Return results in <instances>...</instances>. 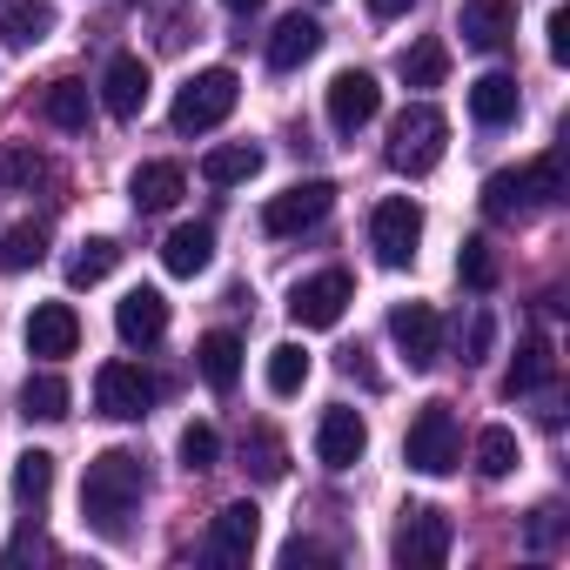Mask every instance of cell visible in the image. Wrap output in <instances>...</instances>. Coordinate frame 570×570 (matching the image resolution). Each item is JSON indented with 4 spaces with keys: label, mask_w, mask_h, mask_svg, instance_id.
I'll use <instances>...</instances> for the list:
<instances>
[{
    "label": "cell",
    "mask_w": 570,
    "mask_h": 570,
    "mask_svg": "<svg viewBox=\"0 0 570 570\" xmlns=\"http://www.w3.org/2000/svg\"><path fill=\"white\" fill-rule=\"evenodd\" d=\"M141 497H148V470H141L135 450H101V456L81 470V517H88V530H101V537H128Z\"/></svg>",
    "instance_id": "obj_1"
},
{
    "label": "cell",
    "mask_w": 570,
    "mask_h": 570,
    "mask_svg": "<svg viewBox=\"0 0 570 570\" xmlns=\"http://www.w3.org/2000/svg\"><path fill=\"white\" fill-rule=\"evenodd\" d=\"M443 148H450V121H443V108L410 101V108L390 121V168H396V175H430V168L443 161Z\"/></svg>",
    "instance_id": "obj_2"
},
{
    "label": "cell",
    "mask_w": 570,
    "mask_h": 570,
    "mask_svg": "<svg viewBox=\"0 0 570 570\" xmlns=\"http://www.w3.org/2000/svg\"><path fill=\"white\" fill-rule=\"evenodd\" d=\"M235 101H242L235 68H202V75H188V88L175 95L168 121H175V135H208V128H222V121L235 115Z\"/></svg>",
    "instance_id": "obj_3"
},
{
    "label": "cell",
    "mask_w": 570,
    "mask_h": 570,
    "mask_svg": "<svg viewBox=\"0 0 570 570\" xmlns=\"http://www.w3.org/2000/svg\"><path fill=\"white\" fill-rule=\"evenodd\" d=\"M403 463L416 476H450L463 463V430H456V410L450 403H423L410 436H403Z\"/></svg>",
    "instance_id": "obj_4"
},
{
    "label": "cell",
    "mask_w": 570,
    "mask_h": 570,
    "mask_svg": "<svg viewBox=\"0 0 570 570\" xmlns=\"http://www.w3.org/2000/svg\"><path fill=\"white\" fill-rule=\"evenodd\" d=\"M416 242H423V208L410 195H390V202L370 208V248H376L383 268H410Z\"/></svg>",
    "instance_id": "obj_5"
},
{
    "label": "cell",
    "mask_w": 570,
    "mask_h": 570,
    "mask_svg": "<svg viewBox=\"0 0 570 570\" xmlns=\"http://www.w3.org/2000/svg\"><path fill=\"white\" fill-rule=\"evenodd\" d=\"M390 557L403 570H436L450 557V517L436 503H410L403 523H396V537H390Z\"/></svg>",
    "instance_id": "obj_6"
},
{
    "label": "cell",
    "mask_w": 570,
    "mask_h": 570,
    "mask_svg": "<svg viewBox=\"0 0 570 570\" xmlns=\"http://www.w3.org/2000/svg\"><path fill=\"white\" fill-rule=\"evenodd\" d=\"M155 396H161V383H155L141 363H101V370H95V410H101V416H115V423L148 416V410H155Z\"/></svg>",
    "instance_id": "obj_7"
},
{
    "label": "cell",
    "mask_w": 570,
    "mask_h": 570,
    "mask_svg": "<svg viewBox=\"0 0 570 570\" xmlns=\"http://www.w3.org/2000/svg\"><path fill=\"white\" fill-rule=\"evenodd\" d=\"M350 275L343 268H323V275H309V282H296L289 289V316L303 323V330H336L343 323V309H350Z\"/></svg>",
    "instance_id": "obj_8"
},
{
    "label": "cell",
    "mask_w": 570,
    "mask_h": 570,
    "mask_svg": "<svg viewBox=\"0 0 570 570\" xmlns=\"http://www.w3.org/2000/svg\"><path fill=\"white\" fill-rule=\"evenodd\" d=\"M390 336H396V350H403L410 370H436V356H443V316L430 303H396L390 309Z\"/></svg>",
    "instance_id": "obj_9"
},
{
    "label": "cell",
    "mask_w": 570,
    "mask_h": 570,
    "mask_svg": "<svg viewBox=\"0 0 570 570\" xmlns=\"http://www.w3.org/2000/svg\"><path fill=\"white\" fill-rule=\"evenodd\" d=\"M330 202H336L330 181H296V188H282V195L262 208V228H268V235H303V228H316V222L330 215Z\"/></svg>",
    "instance_id": "obj_10"
},
{
    "label": "cell",
    "mask_w": 570,
    "mask_h": 570,
    "mask_svg": "<svg viewBox=\"0 0 570 570\" xmlns=\"http://www.w3.org/2000/svg\"><path fill=\"white\" fill-rule=\"evenodd\" d=\"M363 450H370V423H363V410H350V403L323 410V423H316V456H323V470H356Z\"/></svg>",
    "instance_id": "obj_11"
},
{
    "label": "cell",
    "mask_w": 570,
    "mask_h": 570,
    "mask_svg": "<svg viewBox=\"0 0 570 570\" xmlns=\"http://www.w3.org/2000/svg\"><path fill=\"white\" fill-rule=\"evenodd\" d=\"M376 108H383V88H376V75H363V68H343V75L330 81V128H336V135H356V128H370V121H376Z\"/></svg>",
    "instance_id": "obj_12"
},
{
    "label": "cell",
    "mask_w": 570,
    "mask_h": 570,
    "mask_svg": "<svg viewBox=\"0 0 570 570\" xmlns=\"http://www.w3.org/2000/svg\"><path fill=\"white\" fill-rule=\"evenodd\" d=\"M456 35L476 55L510 48V35H517V0H463V8H456Z\"/></svg>",
    "instance_id": "obj_13"
},
{
    "label": "cell",
    "mask_w": 570,
    "mask_h": 570,
    "mask_svg": "<svg viewBox=\"0 0 570 570\" xmlns=\"http://www.w3.org/2000/svg\"><path fill=\"white\" fill-rule=\"evenodd\" d=\"M262 543V510L242 497V503H222L215 523H208V557L215 563H248V550Z\"/></svg>",
    "instance_id": "obj_14"
},
{
    "label": "cell",
    "mask_w": 570,
    "mask_h": 570,
    "mask_svg": "<svg viewBox=\"0 0 570 570\" xmlns=\"http://www.w3.org/2000/svg\"><path fill=\"white\" fill-rule=\"evenodd\" d=\"M28 356H41V363H61V356H75L81 350V316L68 309V303H41L35 316H28Z\"/></svg>",
    "instance_id": "obj_15"
},
{
    "label": "cell",
    "mask_w": 570,
    "mask_h": 570,
    "mask_svg": "<svg viewBox=\"0 0 570 570\" xmlns=\"http://www.w3.org/2000/svg\"><path fill=\"white\" fill-rule=\"evenodd\" d=\"M101 108H108L115 121H135V115L148 108V61H141V55H115V61H108V75H101Z\"/></svg>",
    "instance_id": "obj_16"
},
{
    "label": "cell",
    "mask_w": 570,
    "mask_h": 570,
    "mask_svg": "<svg viewBox=\"0 0 570 570\" xmlns=\"http://www.w3.org/2000/svg\"><path fill=\"white\" fill-rule=\"evenodd\" d=\"M115 330H121L128 350L161 343V336H168V303H161V289H128V296L115 303Z\"/></svg>",
    "instance_id": "obj_17"
},
{
    "label": "cell",
    "mask_w": 570,
    "mask_h": 570,
    "mask_svg": "<svg viewBox=\"0 0 570 570\" xmlns=\"http://www.w3.org/2000/svg\"><path fill=\"white\" fill-rule=\"evenodd\" d=\"M316 48H323L316 14H289V21L268 35V68H275V75H296L303 61H316Z\"/></svg>",
    "instance_id": "obj_18"
},
{
    "label": "cell",
    "mask_w": 570,
    "mask_h": 570,
    "mask_svg": "<svg viewBox=\"0 0 570 570\" xmlns=\"http://www.w3.org/2000/svg\"><path fill=\"white\" fill-rule=\"evenodd\" d=\"M181 188H188L181 161H141V168L128 175V195H135V208H141V215L175 208V202H181Z\"/></svg>",
    "instance_id": "obj_19"
},
{
    "label": "cell",
    "mask_w": 570,
    "mask_h": 570,
    "mask_svg": "<svg viewBox=\"0 0 570 570\" xmlns=\"http://www.w3.org/2000/svg\"><path fill=\"white\" fill-rule=\"evenodd\" d=\"M195 363H202V383H208L215 396H228V390L242 383V336H235V330H208V336L195 343Z\"/></svg>",
    "instance_id": "obj_20"
},
{
    "label": "cell",
    "mask_w": 570,
    "mask_h": 570,
    "mask_svg": "<svg viewBox=\"0 0 570 570\" xmlns=\"http://www.w3.org/2000/svg\"><path fill=\"white\" fill-rule=\"evenodd\" d=\"M55 35V8L48 0H0V41L8 48H41Z\"/></svg>",
    "instance_id": "obj_21"
},
{
    "label": "cell",
    "mask_w": 570,
    "mask_h": 570,
    "mask_svg": "<svg viewBox=\"0 0 570 570\" xmlns=\"http://www.w3.org/2000/svg\"><path fill=\"white\" fill-rule=\"evenodd\" d=\"M470 115H476L483 128L517 121V115H523V88H517V75H483V81H470Z\"/></svg>",
    "instance_id": "obj_22"
},
{
    "label": "cell",
    "mask_w": 570,
    "mask_h": 570,
    "mask_svg": "<svg viewBox=\"0 0 570 570\" xmlns=\"http://www.w3.org/2000/svg\"><path fill=\"white\" fill-rule=\"evenodd\" d=\"M255 175H262V148H255V141H222V148L202 155V181H208V188H242V181H255Z\"/></svg>",
    "instance_id": "obj_23"
},
{
    "label": "cell",
    "mask_w": 570,
    "mask_h": 570,
    "mask_svg": "<svg viewBox=\"0 0 570 570\" xmlns=\"http://www.w3.org/2000/svg\"><path fill=\"white\" fill-rule=\"evenodd\" d=\"M215 262V228L208 222H181L168 242H161V268L168 275H202Z\"/></svg>",
    "instance_id": "obj_24"
},
{
    "label": "cell",
    "mask_w": 570,
    "mask_h": 570,
    "mask_svg": "<svg viewBox=\"0 0 570 570\" xmlns=\"http://www.w3.org/2000/svg\"><path fill=\"white\" fill-rule=\"evenodd\" d=\"M550 376H557V356H550V343H543V336H523V343H517V356H510V370H503V396L517 403V396L543 390Z\"/></svg>",
    "instance_id": "obj_25"
},
{
    "label": "cell",
    "mask_w": 570,
    "mask_h": 570,
    "mask_svg": "<svg viewBox=\"0 0 570 570\" xmlns=\"http://www.w3.org/2000/svg\"><path fill=\"white\" fill-rule=\"evenodd\" d=\"M48 497H55V456H48V450H21V456H14V503H21L28 517H41Z\"/></svg>",
    "instance_id": "obj_26"
},
{
    "label": "cell",
    "mask_w": 570,
    "mask_h": 570,
    "mask_svg": "<svg viewBox=\"0 0 570 570\" xmlns=\"http://www.w3.org/2000/svg\"><path fill=\"white\" fill-rule=\"evenodd\" d=\"M537 202H530V181H523V168H497L490 181H483V215L490 222H523Z\"/></svg>",
    "instance_id": "obj_27"
},
{
    "label": "cell",
    "mask_w": 570,
    "mask_h": 570,
    "mask_svg": "<svg viewBox=\"0 0 570 570\" xmlns=\"http://www.w3.org/2000/svg\"><path fill=\"white\" fill-rule=\"evenodd\" d=\"M68 403H75V396H68V383H61L55 370H35V376L21 383V416H28V423H61Z\"/></svg>",
    "instance_id": "obj_28"
},
{
    "label": "cell",
    "mask_w": 570,
    "mask_h": 570,
    "mask_svg": "<svg viewBox=\"0 0 570 570\" xmlns=\"http://www.w3.org/2000/svg\"><path fill=\"white\" fill-rule=\"evenodd\" d=\"M115 262H121V248H115L108 235H88V242L68 255V289H95V282H108Z\"/></svg>",
    "instance_id": "obj_29"
},
{
    "label": "cell",
    "mask_w": 570,
    "mask_h": 570,
    "mask_svg": "<svg viewBox=\"0 0 570 570\" xmlns=\"http://www.w3.org/2000/svg\"><path fill=\"white\" fill-rule=\"evenodd\" d=\"M396 75H403L410 88H443V75H450V48H443V41H410V48L396 55Z\"/></svg>",
    "instance_id": "obj_30"
},
{
    "label": "cell",
    "mask_w": 570,
    "mask_h": 570,
    "mask_svg": "<svg viewBox=\"0 0 570 570\" xmlns=\"http://www.w3.org/2000/svg\"><path fill=\"white\" fill-rule=\"evenodd\" d=\"M242 470H248L255 483H282V470H289L282 436H275V430H248V436H242Z\"/></svg>",
    "instance_id": "obj_31"
},
{
    "label": "cell",
    "mask_w": 570,
    "mask_h": 570,
    "mask_svg": "<svg viewBox=\"0 0 570 570\" xmlns=\"http://www.w3.org/2000/svg\"><path fill=\"white\" fill-rule=\"evenodd\" d=\"M41 115H48L55 128L81 135V128H88V81H55V88L41 95Z\"/></svg>",
    "instance_id": "obj_32"
},
{
    "label": "cell",
    "mask_w": 570,
    "mask_h": 570,
    "mask_svg": "<svg viewBox=\"0 0 570 570\" xmlns=\"http://www.w3.org/2000/svg\"><path fill=\"white\" fill-rule=\"evenodd\" d=\"M41 255H48V228L41 222H21V228L0 235V268H8V275H28Z\"/></svg>",
    "instance_id": "obj_33"
},
{
    "label": "cell",
    "mask_w": 570,
    "mask_h": 570,
    "mask_svg": "<svg viewBox=\"0 0 570 570\" xmlns=\"http://www.w3.org/2000/svg\"><path fill=\"white\" fill-rule=\"evenodd\" d=\"M303 383H309V350L303 343H275L268 350V390L275 396H303Z\"/></svg>",
    "instance_id": "obj_34"
},
{
    "label": "cell",
    "mask_w": 570,
    "mask_h": 570,
    "mask_svg": "<svg viewBox=\"0 0 570 570\" xmlns=\"http://www.w3.org/2000/svg\"><path fill=\"white\" fill-rule=\"evenodd\" d=\"M517 470V430H503V423H490V430H476V476H510Z\"/></svg>",
    "instance_id": "obj_35"
},
{
    "label": "cell",
    "mask_w": 570,
    "mask_h": 570,
    "mask_svg": "<svg viewBox=\"0 0 570 570\" xmlns=\"http://www.w3.org/2000/svg\"><path fill=\"white\" fill-rule=\"evenodd\" d=\"M35 181H41V155L28 141H8V148H0V195H21Z\"/></svg>",
    "instance_id": "obj_36"
},
{
    "label": "cell",
    "mask_w": 570,
    "mask_h": 570,
    "mask_svg": "<svg viewBox=\"0 0 570 570\" xmlns=\"http://www.w3.org/2000/svg\"><path fill=\"white\" fill-rule=\"evenodd\" d=\"M175 450H181V470H188V476H195V470H215V463H222V436H215V423H188Z\"/></svg>",
    "instance_id": "obj_37"
},
{
    "label": "cell",
    "mask_w": 570,
    "mask_h": 570,
    "mask_svg": "<svg viewBox=\"0 0 570 570\" xmlns=\"http://www.w3.org/2000/svg\"><path fill=\"white\" fill-rule=\"evenodd\" d=\"M456 275L470 282V289H497V255H490L483 235H470V242L456 248Z\"/></svg>",
    "instance_id": "obj_38"
},
{
    "label": "cell",
    "mask_w": 570,
    "mask_h": 570,
    "mask_svg": "<svg viewBox=\"0 0 570 570\" xmlns=\"http://www.w3.org/2000/svg\"><path fill=\"white\" fill-rule=\"evenodd\" d=\"M523 181H530V202H557V195H563V148L537 155V161L523 168Z\"/></svg>",
    "instance_id": "obj_39"
},
{
    "label": "cell",
    "mask_w": 570,
    "mask_h": 570,
    "mask_svg": "<svg viewBox=\"0 0 570 570\" xmlns=\"http://www.w3.org/2000/svg\"><path fill=\"white\" fill-rule=\"evenodd\" d=\"M490 343H497V323H490V309H476V316H470V330H463V363H483V356H490Z\"/></svg>",
    "instance_id": "obj_40"
},
{
    "label": "cell",
    "mask_w": 570,
    "mask_h": 570,
    "mask_svg": "<svg viewBox=\"0 0 570 570\" xmlns=\"http://www.w3.org/2000/svg\"><path fill=\"white\" fill-rule=\"evenodd\" d=\"M563 537V510L557 503H543V510H530V550H550Z\"/></svg>",
    "instance_id": "obj_41"
},
{
    "label": "cell",
    "mask_w": 570,
    "mask_h": 570,
    "mask_svg": "<svg viewBox=\"0 0 570 570\" xmlns=\"http://www.w3.org/2000/svg\"><path fill=\"white\" fill-rule=\"evenodd\" d=\"M41 557H55V543H48V537H41V530H35V523H28V530H21V537H14V543H8V563H14V570H21V563H41Z\"/></svg>",
    "instance_id": "obj_42"
},
{
    "label": "cell",
    "mask_w": 570,
    "mask_h": 570,
    "mask_svg": "<svg viewBox=\"0 0 570 570\" xmlns=\"http://www.w3.org/2000/svg\"><path fill=\"white\" fill-rule=\"evenodd\" d=\"M543 35H550V61L570 68V8H557V14L543 21Z\"/></svg>",
    "instance_id": "obj_43"
},
{
    "label": "cell",
    "mask_w": 570,
    "mask_h": 570,
    "mask_svg": "<svg viewBox=\"0 0 570 570\" xmlns=\"http://www.w3.org/2000/svg\"><path fill=\"white\" fill-rule=\"evenodd\" d=\"M303 563H330V550L309 543V537H289V543H282V570H303Z\"/></svg>",
    "instance_id": "obj_44"
},
{
    "label": "cell",
    "mask_w": 570,
    "mask_h": 570,
    "mask_svg": "<svg viewBox=\"0 0 570 570\" xmlns=\"http://www.w3.org/2000/svg\"><path fill=\"white\" fill-rule=\"evenodd\" d=\"M410 8H416V0H370L376 21H396V14H410Z\"/></svg>",
    "instance_id": "obj_45"
},
{
    "label": "cell",
    "mask_w": 570,
    "mask_h": 570,
    "mask_svg": "<svg viewBox=\"0 0 570 570\" xmlns=\"http://www.w3.org/2000/svg\"><path fill=\"white\" fill-rule=\"evenodd\" d=\"M222 8H228V14H255V8H262V0H222Z\"/></svg>",
    "instance_id": "obj_46"
}]
</instances>
